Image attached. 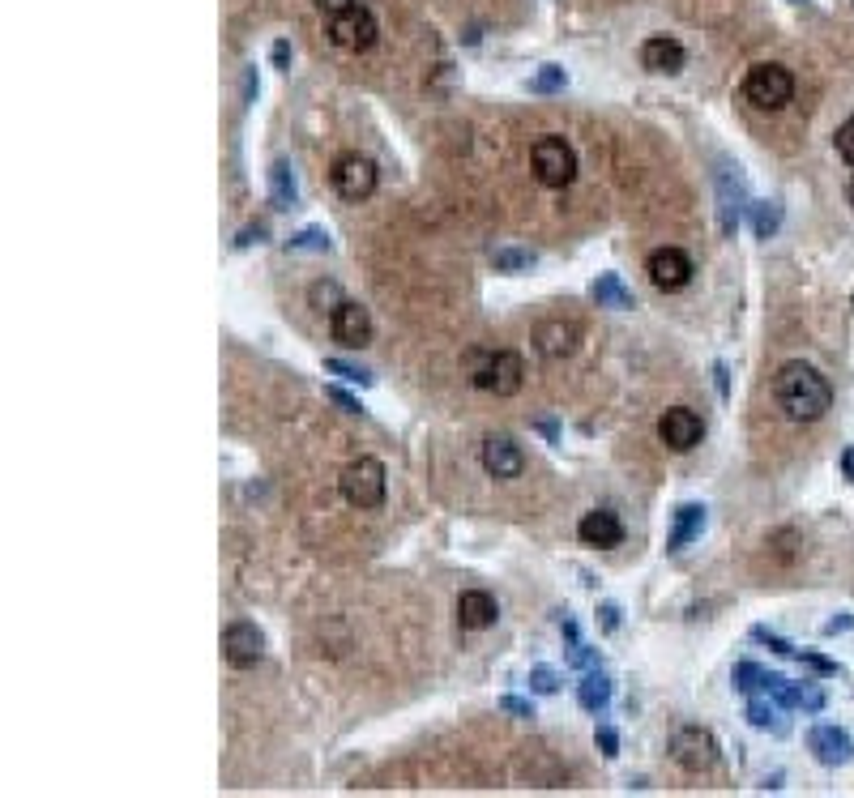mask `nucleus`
<instances>
[{
  "label": "nucleus",
  "instance_id": "f257e3e1",
  "mask_svg": "<svg viewBox=\"0 0 854 798\" xmlns=\"http://www.w3.org/2000/svg\"><path fill=\"white\" fill-rule=\"evenodd\" d=\"M773 397H778V406L790 423H816L833 410L829 380L803 359H790L778 367V376H773Z\"/></svg>",
  "mask_w": 854,
  "mask_h": 798
},
{
  "label": "nucleus",
  "instance_id": "f03ea898",
  "mask_svg": "<svg viewBox=\"0 0 854 798\" xmlns=\"http://www.w3.org/2000/svg\"><path fill=\"white\" fill-rule=\"evenodd\" d=\"M521 376H526V367H521V355H513V350H487V355L470 359V380L483 393L513 397L521 389Z\"/></svg>",
  "mask_w": 854,
  "mask_h": 798
},
{
  "label": "nucleus",
  "instance_id": "7ed1b4c3",
  "mask_svg": "<svg viewBox=\"0 0 854 798\" xmlns=\"http://www.w3.org/2000/svg\"><path fill=\"white\" fill-rule=\"evenodd\" d=\"M338 487H342V500L351 508H359V513L381 508L385 504V466L376 457H359V461H351V466L342 470Z\"/></svg>",
  "mask_w": 854,
  "mask_h": 798
},
{
  "label": "nucleus",
  "instance_id": "20e7f679",
  "mask_svg": "<svg viewBox=\"0 0 854 798\" xmlns=\"http://www.w3.org/2000/svg\"><path fill=\"white\" fill-rule=\"evenodd\" d=\"M530 163H534V180L543 188H568L577 180V154L564 137H539L530 150Z\"/></svg>",
  "mask_w": 854,
  "mask_h": 798
},
{
  "label": "nucleus",
  "instance_id": "39448f33",
  "mask_svg": "<svg viewBox=\"0 0 854 798\" xmlns=\"http://www.w3.org/2000/svg\"><path fill=\"white\" fill-rule=\"evenodd\" d=\"M790 94H795V77L782 65H752L743 77V99L756 111H778L790 103Z\"/></svg>",
  "mask_w": 854,
  "mask_h": 798
},
{
  "label": "nucleus",
  "instance_id": "423d86ee",
  "mask_svg": "<svg viewBox=\"0 0 854 798\" xmlns=\"http://www.w3.org/2000/svg\"><path fill=\"white\" fill-rule=\"evenodd\" d=\"M671 756H675L679 769L709 773L714 769V760H718V739L709 730H701V726H684V730H675V739H671Z\"/></svg>",
  "mask_w": 854,
  "mask_h": 798
},
{
  "label": "nucleus",
  "instance_id": "0eeeda50",
  "mask_svg": "<svg viewBox=\"0 0 854 798\" xmlns=\"http://www.w3.org/2000/svg\"><path fill=\"white\" fill-rule=\"evenodd\" d=\"M329 39H334L342 52H368L376 43V18L363 5H351L329 18Z\"/></svg>",
  "mask_w": 854,
  "mask_h": 798
},
{
  "label": "nucleus",
  "instance_id": "6e6552de",
  "mask_svg": "<svg viewBox=\"0 0 854 798\" xmlns=\"http://www.w3.org/2000/svg\"><path fill=\"white\" fill-rule=\"evenodd\" d=\"M261 653H265V632L252 624V619H231L227 632H223V658H227V666L248 670V666L261 662Z\"/></svg>",
  "mask_w": 854,
  "mask_h": 798
},
{
  "label": "nucleus",
  "instance_id": "1a4fd4ad",
  "mask_svg": "<svg viewBox=\"0 0 854 798\" xmlns=\"http://www.w3.org/2000/svg\"><path fill=\"white\" fill-rule=\"evenodd\" d=\"M329 333H334V342L346 346V350H363L372 342V316L363 303L355 299H342L334 312H329Z\"/></svg>",
  "mask_w": 854,
  "mask_h": 798
},
{
  "label": "nucleus",
  "instance_id": "9d476101",
  "mask_svg": "<svg viewBox=\"0 0 854 798\" xmlns=\"http://www.w3.org/2000/svg\"><path fill=\"white\" fill-rule=\"evenodd\" d=\"M334 188L346 201H368L376 193V163L363 154H342L334 163Z\"/></svg>",
  "mask_w": 854,
  "mask_h": 798
},
{
  "label": "nucleus",
  "instance_id": "9b49d317",
  "mask_svg": "<svg viewBox=\"0 0 854 798\" xmlns=\"http://www.w3.org/2000/svg\"><path fill=\"white\" fill-rule=\"evenodd\" d=\"M645 274H650V282L658 286V291H684V286L692 282V257L688 252H679V248H654L650 257H645Z\"/></svg>",
  "mask_w": 854,
  "mask_h": 798
},
{
  "label": "nucleus",
  "instance_id": "f8f14e48",
  "mask_svg": "<svg viewBox=\"0 0 854 798\" xmlns=\"http://www.w3.org/2000/svg\"><path fill=\"white\" fill-rule=\"evenodd\" d=\"M701 436H705V423H701V414L688 410V406H671V410L658 419V440L667 444V449H675V453L697 449Z\"/></svg>",
  "mask_w": 854,
  "mask_h": 798
},
{
  "label": "nucleus",
  "instance_id": "ddd939ff",
  "mask_svg": "<svg viewBox=\"0 0 854 798\" xmlns=\"http://www.w3.org/2000/svg\"><path fill=\"white\" fill-rule=\"evenodd\" d=\"M483 470L509 483V478H521V470H526V453H521L513 436H492L483 440Z\"/></svg>",
  "mask_w": 854,
  "mask_h": 798
},
{
  "label": "nucleus",
  "instance_id": "4468645a",
  "mask_svg": "<svg viewBox=\"0 0 854 798\" xmlns=\"http://www.w3.org/2000/svg\"><path fill=\"white\" fill-rule=\"evenodd\" d=\"M577 538L585 542V547L607 551V547H620V542H624V525H620V517H615L611 508H594V513L581 517Z\"/></svg>",
  "mask_w": 854,
  "mask_h": 798
},
{
  "label": "nucleus",
  "instance_id": "2eb2a0df",
  "mask_svg": "<svg viewBox=\"0 0 854 798\" xmlns=\"http://www.w3.org/2000/svg\"><path fill=\"white\" fill-rule=\"evenodd\" d=\"M496 619H500V606L487 589H466V594L457 598V624L466 632H483V628H492Z\"/></svg>",
  "mask_w": 854,
  "mask_h": 798
},
{
  "label": "nucleus",
  "instance_id": "dca6fc26",
  "mask_svg": "<svg viewBox=\"0 0 854 798\" xmlns=\"http://www.w3.org/2000/svg\"><path fill=\"white\" fill-rule=\"evenodd\" d=\"M641 65L650 69V73H662V77H671L688 65V52H684V43H675L667 35H654V39H645L641 43Z\"/></svg>",
  "mask_w": 854,
  "mask_h": 798
},
{
  "label": "nucleus",
  "instance_id": "f3484780",
  "mask_svg": "<svg viewBox=\"0 0 854 798\" xmlns=\"http://www.w3.org/2000/svg\"><path fill=\"white\" fill-rule=\"evenodd\" d=\"M808 747H812V756L825 764V769H837V764H846L854 756V739L846 730H837V726H816L808 734Z\"/></svg>",
  "mask_w": 854,
  "mask_h": 798
},
{
  "label": "nucleus",
  "instance_id": "a211bd4d",
  "mask_svg": "<svg viewBox=\"0 0 854 798\" xmlns=\"http://www.w3.org/2000/svg\"><path fill=\"white\" fill-rule=\"evenodd\" d=\"M577 338H581L577 325L547 321V325H539V333H534V346H539V355H547V359H564L577 350Z\"/></svg>",
  "mask_w": 854,
  "mask_h": 798
},
{
  "label": "nucleus",
  "instance_id": "6ab92c4d",
  "mask_svg": "<svg viewBox=\"0 0 854 798\" xmlns=\"http://www.w3.org/2000/svg\"><path fill=\"white\" fill-rule=\"evenodd\" d=\"M701 530H705V508L701 504H679L675 508V530L667 538V551H684Z\"/></svg>",
  "mask_w": 854,
  "mask_h": 798
},
{
  "label": "nucleus",
  "instance_id": "aec40b11",
  "mask_svg": "<svg viewBox=\"0 0 854 798\" xmlns=\"http://www.w3.org/2000/svg\"><path fill=\"white\" fill-rule=\"evenodd\" d=\"M718 210H722V231L726 235H735V222H739V201H743V184H739V175H735V184H731V175H718Z\"/></svg>",
  "mask_w": 854,
  "mask_h": 798
},
{
  "label": "nucleus",
  "instance_id": "412c9836",
  "mask_svg": "<svg viewBox=\"0 0 854 798\" xmlns=\"http://www.w3.org/2000/svg\"><path fill=\"white\" fill-rule=\"evenodd\" d=\"M594 299H598V308H637V299H632V291L620 282V274H603L594 282Z\"/></svg>",
  "mask_w": 854,
  "mask_h": 798
},
{
  "label": "nucleus",
  "instance_id": "4be33fe9",
  "mask_svg": "<svg viewBox=\"0 0 854 798\" xmlns=\"http://www.w3.org/2000/svg\"><path fill=\"white\" fill-rule=\"evenodd\" d=\"M270 197H274L278 210H291L295 197H299V188H295V171H291L287 158H278V163L270 167Z\"/></svg>",
  "mask_w": 854,
  "mask_h": 798
},
{
  "label": "nucleus",
  "instance_id": "5701e85b",
  "mask_svg": "<svg viewBox=\"0 0 854 798\" xmlns=\"http://www.w3.org/2000/svg\"><path fill=\"white\" fill-rule=\"evenodd\" d=\"M577 700L585 713H603L611 705V679L607 675H585L581 688H577Z\"/></svg>",
  "mask_w": 854,
  "mask_h": 798
},
{
  "label": "nucleus",
  "instance_id": "b1692460",
  "mask_svg": "<svg viewBox=\"0 0 854 798\" xmlns=\"http://www.w3.org/2000/svg\"><path fill=\"white\" fill-rule=\"evenodd\" d=\"M748 722H752L756 730H773V734L786 730V722L778 717V700L765 696V692H756V696L748 700Z\"/></svg>",
  "mask_w": 854,
  "mask_h": 798
},
{
  "label": "nucleus",
  "instance_id": "393cba45",
  "mask_svg": "<svg viewBox=\"0 0 854 798\" xmlns=\"http://www.w3.org/2000/svg\"><path fill=\"white\" fill-rule=\"evenodd\" d=\"M752 227H756V235H761V239H769L773 231L782 227V205L778 201H756L752 205Z\"/></svg>",
  "mask_w": 854,
  "mask_h": 798
},
{
  "label": "nucleus",
  "instance_id": "a878e982",
  "mask_svg": "<svg viewBox=\"0 0 854 798\" xmlns=\"http://www.w3.org/2000/svg\"><path fill=\"white\" fill-rule=\"evenodd\" d=\"M334 244H329V235L321 227H308V231H299L287 239V252H329Z\"/></svg>",
  "mask_w": 854,
  "mask_h": 798
},
{
  "label": "nucleus",
  "instance_id": "bb28decb",
  "mask_svg": "<svg viewBox=\"0 0 854 798\" xmlns=\"http://www.w3.org/2000/svg\"><path fill=\"white\" fill-rule=\"evenodd\" d=\"M761 683H765V670L756 666V662H739L735 666V688L743 696H756V692H761Z\"/></svg>",
  "mask_w": 854,
  "mask_h": 798
},
{
  "label": "nucleus",
  "instance_id": "cd10ccee",
  "mask_svg": "<svg viewBox=\"0 0 854 798\" xmlns=\"http://www.w3.org/2000/svg\"><path fill=\"white\" fill-rule=\"evenodd\" d=\"M492 265L500 269V274H513V269H530L534 265V252H521V248H500Z\"/></svg>",
  "mask_w": 854,
  "mask_h": 798
},
{
  "label": "nucleus",
  "instance_id": "c85d7f7f",
  "mask_svg": "<svg viewBox=\"0 0 854 798\" xmlns=\"http://www.w3.org/2000/svg\"><path fill=\"white\" fill-rule=\"evenodd\" d=\"M530 90H534V94H551V90H564V69H556V65H543L539 73L530 77Z\"/></svg>",
  "mask_w": 854,
  "mask_h": 798
},
{
  "label": "nucleus",
  "instance_id": "c756f323",
  "mask_svg": "<svg viewBox=\"0 0 854 798\" xmlns=\"http://www.w3.org/2000/svg\"><path fill=\"white\" fill-rule=\"evenodd\" d=\"M325 372L351 380V385H372V372H368V367H355V363H342V359H325Z\"/></svg>",
  "mask_w": 854,
  "mask_h": 798
},
{
  "label": "nucleus",
  "instance_id": "7c9ffc66",
  "mask_svg": "<svg viewBox=\"0 0 854 798\" xmlns=\"http://www.w3.org/2000/svg\"><path fill=\"white\" fill-rule=\"evenodd\" d=\"M556 688H560L556 670H547V666H534V670H530V692H539V696H556Z\"/></svg>",
  "mask_w": 854,
  "mask_h": 798
},
{
  "label": "nucleus",
  "instance_id": "2f4dec72",
  "mask_svg": "<svg viewBox=\"0 0 854 798\" xmlns=\"http://www.w3.org/2000/svg\"><path fill=\"white\" fill-rule=\"evenodd\" d=\"M752 641L769 645L773 653H782V658H795V645H790V641H782V636H778V632H769V628H752Z\"/></svg>",
  "mask_w": 854,
  "mask_h": 798
},
{
  "label": "nucleus",
  "instance_id": "473e14b6",
  "mask_svg": "<svg viewBox=\"0 0 854 798\" xmlns=\"http://www.w3.org/2000/svg\"><path fill=\"white\" fill-rule=\"evenodd\" d=\"M833 146H837V154L846 158V163L854 167V116L842 124V129H837V137H833Z\"/></svg>",
  "mask_w": 854,
  "mask_h": 798
},
{
  "label": "nucleus",
  "instance_id": "72a5a7b5",
  "mask_svg": "<svg viewBox=\"0 0 854 798\" xmlns=\"http://www.w3.org/2000/svg\"><path fill=\"white\" fill-rule=\"evenodd\" d=\"M594 743H598V752H603L607 760H615V756H620V734H615V726H598Z\"/></svg>",
  "mask_w": 854,
  "mask_h": 798
},
{
  "label": "nucleus",
  "instance_id": "f704fd0d",
  "mask_svg": "<svg viewBox=\"0 0 854 798\" xmlns=\"http://www.w3.org/2000/svg\"><path fill=\"white\" fill-rule=\"evenodd\" d=\"M325 397H329V402H334V406H342L346 414H363V406H359V402H355V397L346 393V389H338V385H329V389H325Z\"/></svg>",
  "mask_w": 854,
  "mask_h": 798
},
{
  "label": "nucleus",
  "instance_id": "c9c22d12",
  "mask_svg": "<svg viewBox=\"0 0 854 798\" xmlns=\"http://www.w3.org/2000/svg\"><path fill=\"white\" fill-rule=\"evenodd\" d=\"M795 658L808 666V670H816V675H837V662H829V658H820V653H795Z\"/></svg>",
  "mask_w": 854,
  "mask_h": 798
},
{
  "label": "nucleus",
  "instance_id": "e433bc0d",
  "mask_svg": "<svg viewBox=\"0 0 854 798\" xmlns=\"http://www.w3.org/2000/svg\"><path fill=\"white\" fill-rule=\"evenodd\" d=\"M568 662H573V666H594L598 658H594V649H585V645L577 641V645H568Z\"/></svg>",
  "mask_w": 854,
  "mask_h": 798
},
{
  "label": "nucleus",
  "instance_id": "4c0bfd02",
  "mask_svg": "<svg viewBox=\"0 0 854 798\" xmlns=\"http://www.w3.org/2000/svg\"><path fill=\"white\" fill-rule=\"evenodd\" d=\"M500 709H504V713H513V717H534V709H530L521 696H504V700H500Z\"/></svg>",
  "mask_w": 854,
  "mask_h": 798
},
{
  "label": "nucleus",
  "instance_id": "58836bf2",
  "mask_svg": "<svg viewBox=\"0 0 854 798\" xmlns=\"http://www.w3.org/2000/svg\"><path fill=\"white\" fill-rule=\"evenodd\" d=\"M598 615H603V628L607 632L620 628V606H615V602H603V611H598Z\"/></svg>",
  "mask_w": 854,
  "mask_h": 798
},
{
  "label": "nucleus",
  "instance_id": "ea45409f",
  "mask_svg": "<svg viewBox=\"0 0 854 798\" xmlns=\"http://www.w3.org/2000/svg\"><path fill=\"white\" fill-rule=\"evenodd\" d=\"M265 235V227H248V231H240V239H235V248H248L252 239H261Z\"/></svg>",
  "mask_w": 854,
  "mask_h": 798
},
{
  "label": "nucleus",
  "instance_id": "a19ab883",
  "mask_svg": "<svg viewBox=\"0 0 854 798\" xmlns=\"http://www.w3.org/2000/svg\"><path fill=\"white\" fill-rule=\"evenodd\" d=\"M850 628H854V619H850V615L829 619V624H825V632H829V636H833V632H850Z\"/></svg>",
  "mask_w": 854,
  "mask_h": 798
},
{
  "label": "nucleus",
  "instance_id": "79ce46f5",
  "mask_svg": "<svg viewBox=\"0 0 854 798\" xmlns=\"http://www.w3.org/2000/svg\"><path fill=\"white\" fill-rule=\"evenodd\" d=\"M316 5H321L329 18H334V13H342V9H351V0H316Z\"/></svg>",
  "mask_w": 854,
  "mask_h": 798
},
{
  "label": "nucleus",
  "instance_id": "37998d69",
  "mask_svg": "<svg viewBox=\"0 0 854 798\" xmlns=\"http://www.w3.org/2000/svg\"><path fill=\"white\" fill-rule=\"evenodd\" d=\"M287 60H291V47H287V43L278 39V43H274V65L282 69V65H287Z\"/></svg>",
  "mask_w": 854,
  "mask_h": 798
},
{
  "label": "nucleus",
  "instance_id": "c03bdc74",
  "mask_svg": "<svg viewBox=\"0 0 854 798\" xmlns=\"http://www.w3.org/2000/svg\"><path fill=\"white\" fill-rule=\"evenodd\" d=\"M842 470H846V478L854 483V449H846V453H842Z\"/></svg>",
  "mask_w": 854,
  "mask_h": 798
},
{
  "label": "nucleus",
  "instance_id": "a18cd8bd",
  "mask_svg": "<svg viewBox=\"0 0 854 798\" xmlns=\"http://www.w3.org/2000/svg\"><path fill=\"white\" fill-rule=\"evenodd\" d=\"M714 376H718V393L726 397V367L722 363H714Z\"/></svg>",
  "mask_w": 854,
  "mask_h": 798
},
{
  "label": "nucleus",
  "instance_id": "49530a36",
  "mask_svg": "<svg viewBox=\"0 0 854 798\" xmlns=\"http://www.w3.org/2000/svg\"><path fill=\"white\" fill-rule=\"evenodd\" d=\"M846 201L854 205V175H850V184H846Z\"/></svg>",
  "mask_w": 854,
  "mask_h": 798
}]
</instances>
